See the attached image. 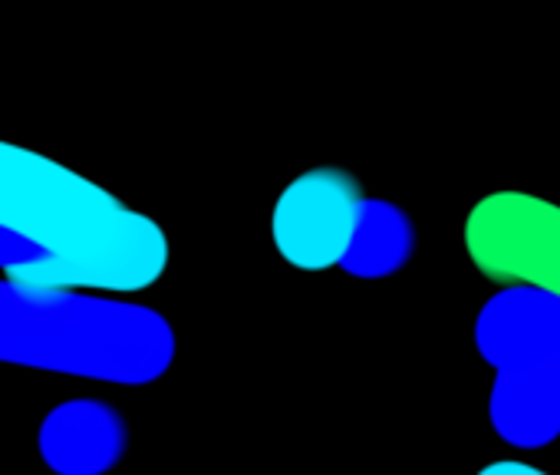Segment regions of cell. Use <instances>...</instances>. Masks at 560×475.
<instances>
[{
  "label": "cell",
  "instance_id": "cell-1",
  "mask_svg": "<svg viewBox=\"0 0 560 475\" xmlns=\"http://www.w3.org/2000/svg\"><path fill=\"white\" fill-rule=\"evenodd\" d=\"M0 228L47 255L18 278L34 288L145 291L168 268V238L149 215L14 142H0Z\"/></svg>",
  "mask_w": 560,
  "mask_h": 475
},
{
  "label": "cell",
  "instance_id": "cell-2",
  "mask_svg": "<svg viewBox=\"0 0 560 475\" xmlns=\"http://www.w3.org/2000/svg\"><path fill=\"white\" fill-rule=\"evenodd\" d=\"M172 357L175 334L145 304L0 278V363L142 386Z\"/></svg>",
  "mask_w": 560,
  "mask_h": 475
},
{
  "label": "cell",
  "instance_id": "cell-3",
  "mask_svg": "<svg viewBox=\"0 0 560 475\" xmlns=\"http://www.w3.org/2000/svg\"><path fill=\"white\" fill-rule=\"evenodd\" d=\"M465 248L485 278L560 298L557 205L524 192H494L471 208Z\"/></svg>",
  "mask_w": 560,
  "mask_h": 475
},
{
  "label": "cell",
  "instance_id": "cell-4",
  "mask_svg": "<svg viewBox=\"0 0 560 475\" xmlns=\"http://www.w3.org/2000/svg\"><path fill=\"white\" fill-rule=\"evenodd\" d=\"M363 205L360 182L343 169L298 175L273 205V245L301 271L340 265Z\"/></svg>",
  "mask_w": 560,
  "mask_h": 475
},
{
  "label": "cell",
  "instance_id": "cell-5",
  "mask_svg": "<svg viewBox=\"0 0 560 475\" xmlns=\"http://www.w3.org/2000/svg\"><path fill=\"white\" fill-rule=\"evenodd\" d=\"M478 354L498 373L560 360V298L537 288H504L478 314Z\"/></svg>",
  "mask_w": 560,
  "mask_h": 475
},
{
  "label": "cell",
  "instance_id": "cell-6",
  "mask_svg": "<svg viewBox=\"0 0 560 475\" xmlns=\"http://www.w3.org/2000/svg\"><path fill=\"white\" fill-rule=\"evenodd\" d=\"M129 442L126 419L103 399H70L47 413L40 426V455L57 475H103Z\"/></svg>",
  "mask_w": 560,
  "mask_h": 475
},
{
  "label": "cell",
  "instance_id": "cell-7",
  "mask_svg": "<svg viewBox=\"0 0 560 475\" xmlns=\"http://www.w3.org/2000/svg\"><path fill=\"white\" fill-rule=\"evenodd\" d=\"M494 432L517 449H540L560 436V360L498 373L488 399Z\"/></svg>",
  "mask_w": 560,
  "mask_h": 475
},
{
  "label": "cell",
  "instance_id": "cell-8",
  "mask_svg": "<svg viewBox=\"0 0 560 475\" xmlns=\"http://www.w3.org/2000/svg\"><path fill=\"white\" fill-rule=\"evenodd\" d=\"M412 252H416V228L409 215L393 201L363 198L340 268L353 278H386L406 268Z\"/></svg>",
  "mask_w": 560,
  "mask_h": 475
},
{
  "label": "cell",
  "instance_id": "cell-9",
  "mask_svg": "<svg viewBox=\"0 0 560 475\" xmlns=\"http://www.w3.org/2000/svg\"><path fill=\"white\" fill-rule=\"evenodd\" d=\"M44 262H47V255L37 245L24 242L21 234H14L8 228H0V271H4V278L18 281L21 275L40 268Z\"/></svg>",
  "mask_w": 560,
  "mask_h": 475
},
{
  "label": "cell",
  "instance_id": "cell-10",
  "mask_svg": "<svg viewBox=\"0 0 560 475\" xmlns=\"http://www.w3.org/2000/svg\"><path fill=\"white\" fill-rule=\"evenodd\" d=\"M478 475H547V472H544V468H534V465H527V462H511V459H504V462L485 465Z\"/></svg>",
  "mask_w": 560,
  "mask_h": 475
}]
</instances>
